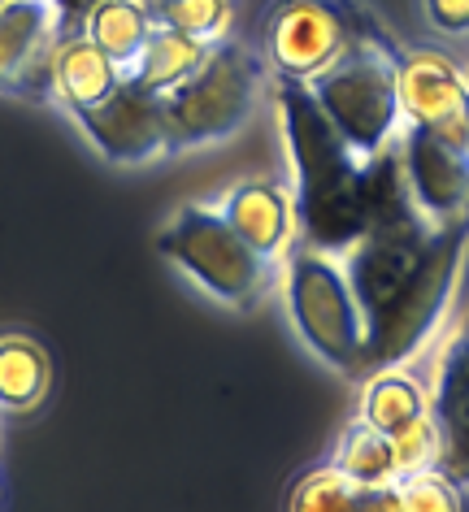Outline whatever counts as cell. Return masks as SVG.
<instances>
[{"instance_id":"obj_27","label":"cell","mask_w":469,"mask_h":512,"mask_svg":"<svg viewBox=\"0 0 469 512\" xmlns=\"http://www.w3.org/2000/svg\"><path fill=\"white\" fill-rule=\"evenodd\" d=\"M465 79H469V66H465Z\"/></svg>"},{"instance_id":"obj_22","label":"cell","mask_w":469,"mask_h":512,"mask_svg":"<svg viewBox=\"0 0 469 512\" xmlns=\"http://www.w3.org/2000/svg\"><path fill=\"white\" fill-rule=\"evenodd\" d=\"M391 447H396V469L400 478H409V473H422V469H435L439 465V452H443V439H439V421L435 413L413 417L409 426H400L391 434Z\"/></svg>"},{"instance_id":"obj_4","label":"cell","mask_w":469,"mask_h":512,"mask_svg":"<svg viewBox=\"0 0 469 512\" xmlns=\"http://www.w3.org/2000/svg\"><path fill=\"white\" fill-rule=\"evenodd\" d=\"M270 66L261 53H252L244 40H222L209 48L192 79H183L174 92L161 96L170 122V144L179 152L218 148L235 139L257 118V109L270 96Z\"/></svg>"},{"instance_id":"obj_19","label":"cell","mask_w":469,"mask_h":512,"mask_svg":"<svg viewBox=\"0 0 469 512\" xmlns=\"http://www.w3.org/2000/svg\"><path fill=\"white\" fill-rule=\"evenodd\" d=\"M357 486H383V482H400L396 469V447H391V434H383L370 421H352L344 430V439L335 443V460Z\"/></svg>"},{"instance_id":"obj_17","label":"cell","mask_w":469,"mask_h":512,"mask_svg":"<svg viewBox=\"0 0 469 512\" xmlns=\"http://www.w3.org/2000/svg\"><path fill=\"white\" fill-rule=\"evenodd\" d=\"M209 48H213V44L196 40V35L174 31V27H166V22H157V31L148 35L144 53L135 57L131 79L144 83L148 92L166 96V92H174V87H179L183 79H192V74L200 70V61L209 57Z\"/></svg>"},{"instance_id":"obj_5","label":"cell","mask_w":469,"mask_h":512,"mask_svg":"<svg viewBox=\"0 0 469 512\" xmlns=\"http://www.w3.org/2000/svg\"><path fill=\"white\" fill-rule=\"evenodd\" d=\"M396 35L365 0H274L261 18V57L274 79L313 83L344 57Z\"/></svg>"},{"instance_id":"obj_2","label":"cell","mask_w":469,"mask_h":512,"mask_svg":"<svg viewBox=\"0 0 469 512\" xmlns=\"http://www.w3.org/2000/svg\"><path fill=\"white\" fill-rule=\"evenodd\" d=\"M270 100L278 135H283L291 196H296L300 235L309 248L344 252L352 248L378 209L391 170H396V148L383 157L365 161L348 148V139L326 122L318 100L304 83L270 79Z\"/></svg>"},{"instance_id":"obj_13","label":"cell","mask_w":469,"mask_h":512,"mask_svg":"<svg viewBox=\"0 0 469 512\" xmlns=\"http://www.w3.org/2000/svg\"><path fill=\"white\" fill-rule=\"evenodd\" d=\"M209 204L274 265H283L300 239L296 196H291V183H283V178H248V183H235Z\"/></svg>"},{"instance_id":"obj_6","label":"cell","mask_w":469,"mask_h":512,"mask_svg":"<svg viewBox=\"0 0 469 512\" xmlns=\"http://www.w3.org/2000/svg\"><path fill=\"white\" fill-rule=\"evenodd\" d=\"M278 291L304 348L326 369L365 382V317L352 296L344 261L335 252L296 243L278 265Z\"/></svg>"},{"instance_id":"obj_8","label":"cell","mask_w":469,"mask_h":512,"mask_svg":"<svg viewBox=\"0 0 469 512\" xmlns=\"http://www.w3.org/2000/svg\"><path fill=\"white\" fill-rule=\"evenodd\" d=\"M66 118L79 126L87 148H92L96 157H105L109 165H152V161L174 157L166 105H161L157 92L135 83L131 74H126L122 87L105 105L74 109Z\"/></svg>"},{"instance_id":"obj_3","label":"cell","mask_w":469,"mask_h":512,"mask_svg":"<svg viewBox=\"0 0 469 512\" xmlns=\"http://www.w3.org/2000/svg\"><path fill=\"white\" fill-rule=\"evenodd\" d=\"M157 252L196 291L235 313H252L278 291V265L265 261L209 200L179 204L157 230Z\"/></svg>"},{"instance_id":"obj_18","label":"cell","mask_w":469,"mask_h":512,"mask_svg":"<svg viewBox=\"0 0 469 512\" xmlns=\"http://www.w3.org/2000/svg\"><path fill=\"white\" fill-rule=\"evenodd\" d=\"M430 408V391L417 382L409 369H374L361 387V421H370L383 434H396L400 426H409L413 417H422Z\"/></svg>"},{"instance_id":"obj_9","label":"cell","mask_w":469,"mask_h":512,"mask_svg":"<svg viewBox=\"0 0 469 512\" xmlns=\"http://www.w3.org/2000/svg\"><path fill=\"white\" fill-rule=\"evenodd\" d=\"M396 83L404 126L469 144V79L461 61L435 48H404Z\"/></svg>"},{"instance_id":"obj_23","label":"cell","mask_w":469,"mask_h":512,"mask_svg":"<svg viewBox=\"0 0 469 512\" xmlns=\"http://www.w3.org/2000/svg\"><path fill=\"white\" fill-rule=\"evenodd\" d=\"M422 18L435 35L465 40L469 35V0H422Z\"/></svg>"},{"instance_id":"obj_24","label":"cell","mask_w":469,"mask_h":512,"mask_svg":"<svg viewBox=\"0 0 469 512\" xmlns=\"http://www.w3.org/2000/svg\"><path fill=\"white\" fill-rule=\"evenodd\" d=\"M348 512H404L400 504V486L383 482V486H352V508Z\"/></svg>"},{"instance_id":"obj_11","label":"cell","mask_w":469,"mask_h":512,"mask_svg":"<svg viewBox=\"0 0 469 512\" xmlns=\"http://www.w3.org/2000/svg\"><path fill=\"white\" fill-rule=\"evenodd\" d=\"M396 157H400L404 187H409L417 213L430 226L465 222L469 217V144L404 126L396 139Z\"/></svg>"},{"instance_id":"obj_10","label":"cell","mask_w":469,"mask_h":512,"mask_svg":"<svg viewBox=\"0 0 469 512\" xmlns=\"http://www.w3.org/2000/svg\"><path fill=\"white\" fill-rule=\"evenodd\" d=\"M57 40V0H14L9 9H0V96L53 105Z\"/></svg>"},{"instance_id":"obj_1","label":"cell","mask_w":469,"mask_h":512,"mask_svg":"<svg viewBox=\"0 0 469 512\" xmlns=\"http://www.w3.org/2000/svg\"><path fill=\"white\" fill-rule=\"evenodd\" d=\"M365 317V378L417 361L435 343L469 261V217L430 226L404 187L400 157L365 235L339 252Z\"/></svg>"},{"instance_id":"obj_20","label":"cell","mask_w":469,"mask_h":512,"mask_svg":"<svg viewBox=\"0 0 469 512\" xmlns=\"http://www.w3.org/2000/svg\"><path fill=\"white\" fill-rule=\"evenodd\" d=\"M352 482L339 465H318L309 473H300L287 491V512H348L352 508Z\"/></svg>"},{"instance_id":"obj_12","label":"cell","mask_w":469,"mask_h":512,"mask_svg":"<svg viewBox=\"0 0 469 512\" xmlns=\"http://www.w3.org/2000/svg\"><path fill=\"white\" fill-rule=\"evenodd\" d=\"M430 413L439 421V469L469 491V313L448 330L430 374Z\"/></svg>"},{"instance_id":"obj_26","label":"cell","mask_w":469,"mask_h":512,"mask_svg":"<svg viewBox=\"0 0 469 512\" xmlns=\"http://www.w3.org/2000/svg\"><path fill=\"white\" fill-rule=\"evenodd\" d=\"M0 504H5V486H0Z\"/></svg>"},{"instance_id":"obj_7","label":"cell","mask_w":469,"mask_h":512,"mask_svg":"<svg viewBox=\"0 0 469 512\" xmlns=\"http://www.w3.org/2000/svg\"><path fill=\"white\" fill-rule=\"evenodd\" d=\"M400 57H404L400 40L374 44V48H361V53L344 57L339 66L318 74L313 83H304L309 96L318 100V109L326 113V122H331L335 131L348 139V148L365 161L391 152L404 131L400 83H396Z\"/></svg>"},{"instance_id":"obj_16","label":"cell","mask_w":469,"mask_h":512,"mask_svg":"<svg viewBox=\"0 0 469 512\" xmlns=\"http://www.w3.org/2000/svg\"><path fill=\"white\" fill-rule=\"evenodd\" d=\"M79 31L131 74L135 57L144 53V44H148V35L157 31V18H152V9L144 0H96V5L87 9Z\"/></svg>"},{"instance_id":"obj_14","label":"cell","mask_w":469,"mask_h":512,"mask_svg":"<svg viewBox=\"0 0 469 512\" xmlns=\"http://www.w3.org/2000/svg\"><path fill=\"white\" fill-rule=\"evenodd\" d=\"M126 70L113 61L105 48H96L83 31H61L53 53V105L61 113L96 109L118 92Z\"/></svg>"},{"instance_id":"obj_25","label":"cell","mask_w":469,"mask_h":512,"mask_svg":"<svg viewBox=\"0 0 469 512\" xmlns=\"http://www.w3.org/2000/svg\"><path fill=\"white\" fill-rule=\"evenodd\" d=\"M9 5H14V0H0V9H9Z\"/></svg>"},{"instance_id":"obj_15","label":"cell","mask_w":469,"mask_h":512,"mask_svg":"<svg viewBox=\"0 0 469 512\" xmlns=\"http://www.w3.org/2000/svg\"><path fill=\"white\" fill-rule=\"evenodd\" d=\"M53 391L48 348L31 335H0V417L40 413Z\"/></svg>"},{"instance_id":"obj_21","label":"cell","mask_w":469,"mask_h":512,"mask_svg":"<svg viewBox=\"0 0 469 512\" xmlns=\"http://www.w3.org/2000/svg\"><path fill=\"white\" fill-rule=\"evenodd\" d=\"M400 504L404 512H465V486L443 473L439 465L435 469H422V473H409L400 478Z\"/></svg>"}]
</instances>
